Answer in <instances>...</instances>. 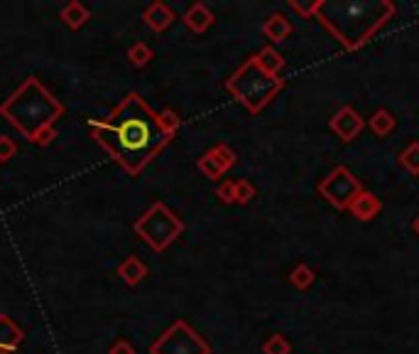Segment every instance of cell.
Listing matches in <instances>:
<instances>
[{
  "label": "cell",
  "mask_w": 419,
  "mask_h": 354,
  "mask_svg": "<svg viewBox=\"0 0 419 354\" xmlns=\"http://www.w3.org/2000/svg\"><path fill=\"white\" fill-rule=\"evenodd\" d=\"M111 354H133V350H130V345H126V342H118V345L111 350Z\"/></svg>",
  "instance_id": "26"
},
{
  "label": "cell",
  "mask_w": 419,
  "mask_h": 354,
  "mask_svg": "<svg viewBox=\"0 0 419 354\" xmlns=\"http://www.w3.org/2000/svg\"><path fill=\"white\" fill-rule=\"evenodd\" d=\"M15 153V143L10 138H0V160H10Z\"/></svg>",
  "instance_id": "22"
},
{
  "label": "cell",
  "mask_w": 419,
  "mask_h": 354,
  "mask_svg": "<svg viewBox=\"0 0 419 354\" xmlns=\"http://www.w3.org/2000/svg\"><path fill=\"white\" fill-rule=\"evenodd\" d=\"M319 18L348 49H356L392 15V5L380 3H319Z\"/></svg>",
  "instance_id": "2"
},
{
  "label": "cell",
  "mask_w": 419,
  "mask_h": 354,
  "mask_svg": "<svg viewBox=\"0 0 419 354\" xmlns=\"http://www.w3.org/2000/svg\"><path fill=\"white\" fill-rule=\"evenodd\" d=\"M331 128H334V131L339 133L344 141H353L356 133L363 128V121H360V118L353 114V109H344L341 114L334 116V121H331Z\"/></svg>",
  "instance_id": "7"
},
{
  "label": "cell",
  "mask_w": 419,
  "mask_h": 354,
  "mask_svg": "<svg viewBox=\"0 0 419 354\" xmlns=\"http://www.w3.org/2000/svg\"><path fill=\"white\" fill-rule=\"evenodd\" d=\"M322 192L334 207L346 209L360 194V182L346 167H339V170L331 172L326 182H322Z\"/></svg>",
  "instance_id": "5"
},
{
  "label": "cell",
  "mask_w": 419,
  "mask_h": 354,
  "mask_svg": "<svg viewBox=\"0 0 419 354\" xmlns=\"http://www.w3.org/2000/svg\"><path fill=\"white\" fill-rule=\"evenodd\" d=\"M351 209H353V214L358 219H372V214L380 209V202H377L372 194H368V192H360L358 197L351 202Z\"/></svg>",
  "instance_id": "8"
},
{
  "label": "cell",
  "mask_w": 419,
  "mask_h": 354,
  "mask_svg": "<svg viewBox=\"0 0 419 354\" xmlns=\"http://www.w3.org/2000/svg\"><path fill=\"white\" fill-rule=\"evenodd\" d=\"M219 194H221V199H226V202H231V199H238L236 197V184H226V187H221Z\"/></svg>",
  "instance_id": "25"
},
{
  "label": "cell",
  "mask_w": 419,
  "mask_h": 354,
  "mask_svg": "<svg viewBox=\"0 0 419 354\" xmlns=\"http://www.w3.org/2000/svg\"><path fill=\"white\" fill-rule=\"evenodd\" d=\"M392 116L387 114V111H380V114L372 116V128H375V133H380V136H385L387 131L392 128Z\"/></svg>",
  "instance_id": "17"
},
{
  "label": "cell",
  "mask_w": 419,
  "mask_h": 354,
  "mask_svg": "<svg viewBox=\"0 0 419 354\" xmlns=\"http://www.w3.org/2000/svg\"><path fill=\"white\" fill-rule=\"evenodd\" d=\"M159 121H162V126H164V131L169 133V136H172L174 133V128L179 126V121H177V116L172 114V111H164L162 116H159Z\"/></svg>",
  "instance_id": "20"
},
{
  "label": "cell",
  "mask_w": 419,
  "mask_h": 354,
  "mask_svg": "<svg viewBox=\"0 0 419 354\" xmlns=\"http://www.w3.org/2000/svg\"><path fill=\"white\" fill-rule=\"evenodd\" d=\"M255 59H257V64L267 71V74H275L279 66H282V59H279V54L275 52V49H262Z\"/></svg>",
  "instance_id": "15"
},
{
  "label": "cell",
  "mask_w": 419,
  "mask_h": 354,
  "mask_svg": "<svg viewBox=\"0 0 419 354\" xmlns=\"http://www.w3.org/2000/svg\"><path fill=\"white\" fill-rule=\"evenodd\" d=\"M147 59H150V49L145 47V45H135V47L130 49V61H133V64L142 66Z\"/></svg>",
  "instance_id": "19"
},
{
  "label": "cell",
  "mask_w": 419,
  "mask_h": 354,
  "mask_svg": "<svg viewBox=\"0 0 419 354\" xmlns=\"http://www.w3.org/2000/svg\"><path fill=\"white\" fill-rule=\"evenodd\" d=\"M145 20H147L154 30H164L169 25V20H172V13H169V8H164L162 3H154L152 8L145 13Z\"/></svg>",
  "instance_id": "11"
},
{
  "label": "cell",
  "mask_w": 419,
  "mask_h": 354,
  "mask_svg": "<svg viewBox=\"0 0 419 354\" xmlns=\"http://www.w3.org/2000/svg\"><path fill=\"white\" fill-rule=\"evenodd\" d=\"M61 18L66 20V25L69 28H79L81 23H84L86 18H89V13H86V8L84 5H79V3H69L64 8V13H61Z\"/></svg>",
  "instance_id": "13"
},
{
  "label": "cell",
  "mask_w": 419,
  "mask_h": 354,
  "mask_svg": "<svg viewBox=\"0 0 419 354\" xmlns=\"http://www.w3.org/2000/svg\"><path fill=\"white\" fill-rule=\"evenodd\" d=\"M415 232L419 234V219H417V222H415Z\"/></svg>",
  "instance_id": "27"
},
{
  "label": "cell",
  "mask_w": 419,
  "mask_h": 354,
  "mask_svg": "<svg viewBox=\"0 0 419 354\" xmlns=\"http://www.w3.org/2000/svg\"><path fill=\"white\" fill-rule=\"evenodd\" d=\"M186 25H189L191 30H196V33H201V30H206L211 25V13L204 8L201 3H196L194 8L186 13Z\"/></svg>",
  "instance_id": "10"
},
{
  "label": "cell",
  "mask_w": 419,
  "mask_h": 354,
  "mask_svg": "<svg viewBox=\"0 0 419 354\" xmlns=\"http://www.w3.org/2000/svg\"><path fill=\"white\" fill-rule=\"evenodd\" d=\"M236 189H238V199L241 202H245V199H250V194H253V187L248 182H238L236 184Z\"/></svg>",
  "instance_id": "24"
},
{
  "label": "cell",
  "mask_w": 419,
  "mask_h": 354,
  "mask_svg": "<svg viewBox=\"0 0 419 354\" xmlns=\"http://www.w3.org/2000/svg\"><path fill=\"white\" fill-rule=\"evenodd\" d=\"M135 229L142 234V239L147 241L152 249L159 251V249H164V246H167L179 232H182V224H179L177 219H174L172 214L162 207V204H157V207H152L147 214H145L142 222H138Z\"/></svg>",
  "instance_id": "4"
},
{
  "label": "cell",
  "mask_w": 419,
  "mask_h": 354,
  "mask_svg": "<svg viewBox=\"0 0 419 354\" xmlns=\"http://www.w3.org/2000/svg\"><path fill=\"white\" fill-rule=\"evenodd\" d=\"M265 352H267V354H287V352H289V345H287V342H284L279 335H275V337H272V340L265 345Z\"/></svg>",
  "instance_id": "18"
},
{
  "label": "cell",
  "mask_w": 419,
  "mask_h": 354,
  "mask_svg": "<svg viewBox=\"0 0 419 354\" xmlns=\"http://www.w3.org/2000/svg\"><path fill=\"white\" fill-rule=\"evenodd\" d=\"M402 165L407 167L410 172H419V143H412L405 153H402Z\"/></svg>",
  "instance_id": "16"
},
{
  "label": "cell",
  "mask_w": 419,
  "mask_h": 354,
  "mask_svg": "<svg viewBox=\"0 0 419 354\" xmlns=\"http://www.w3.org/2000/svg\"><path fill=\"white\" fill-rule=\"evenodd\" d=\"M265 33H267V37H270V40H282L284 35L289 33L287 18H282V15H272V18L265 23Z\"/></svg>",
  "instance_id": "12"
},
{
  "label": "cell",
  "mask_w": 419,
  "mask_h": 354,
  "mask_svg": "<svg viewBox=\"0 0 419 354\" xmlns=\"http://www.w3.org/2000/svg\"><path fill=\"white\" fill-rule=\"evenodd\" d=\"M51 136H54V131H51L49 126H44V128H40V131L35 133L32 141H35V143H40V146H47V143L51 141Z\"/></svg>",
  "instance_id": "23"
},
{
  "label": "cell",
  "mask_w": 419,
  "mask_h": 354,
  "mask_svg": "<svg viewBox=\"0 0 419 354\" xmlns=\"http://www.w3.org/2000/svg\"><path fill=\"white\" fill-rule=\"evenodd\" d=\"M177 342H174L172 332H167V337H162V340L157 342V345L152 347V354H167L169 347H174ZM177 352H189V354H209V347L204 345V342L199 340V337L191 332L189 337H186L184 347H177Z\"/></svg>",
  "instance_id": "6"
},
{
  "label": "cell",
  "mask_w": 419,
  "mask_h": 354,
  "mask_svg": "<svg viewBox=\"0 0 419 354\" xmlns=\"http://www.w3.org/2000/svg\"><path fill=\"white\" fill-rule=\"evenodd\" d=\"M282 86V81L275 79V74H267L257 59H250L236 76L229 81V91L238 96V101L248 106L250 111H260L267 101L275 96V91Z\"/></svg>",
  "instance_id": "3"
},
{
  "label": "cell",
  "mask_w": 419,
  "mask_h": 354,
  "mask_svg": "<svg viewBox=\"0 0 419 354\" xmlns=\"http://www.w3.org/2000/svg\"><path fill=\"white\" fill-rule=\"evenodd\" d=\"M219 155H221V151H219V148H216V151H211L209 155H206L204 160L199 163L201 170H204L209 177H219L221 172L229 170V167H231V163H233V160H221Z\"/></svg>",
  "instance_id": "9"
},
{
  "label": "cell",
  "mask_w": 419,
  "mask_h": 354,
  "mask_svg": "<svg viewBox=\"0 0 419 354\" xmlns=\"http://www.w3.org/2000/svg\"><path fill=\"white\" fill-rule=\"evenodd\" d=\"M121 276H123V278L128 281V283L133 285V283H138V281H140V278H142V276H145V266L140 264L138 259H128L126 264L121 266Z\"/></svg>",
  "instance_id": "14"
},
{
  "label": "cell",
  "mask_w": 419,
  "mask_h": 354,
  "mask_svg": "<svg viewBox=\"0 0 419 354\" xmlns=\"http://www.w3.org/2000/svg\"><path fill=\"white\" fill-rule=\"evenodd\" d=\"M294 283L302 285V288H307V285L312 283V271L304 269V266H302V269H297V271H294Z\"/></svg>",
  "instance_id": "21"
},
{
  "label": "cell",
  "mask_w": 419,
  "mask_h": 354,
  "mask_svg": "<svg viewBox=\"0 0 419 354\" xmlns=\"http://www.w3.org/2000/svg\"><path fill=\"white\" fill-rule=\"evenodd\" d=\"M98 143L126 167L128 172H140L152 155L169 141L157 114L142 104V99L130 94L106 123H91Z\"/></svg>",
  "instance_id": "1"
}]
</instances>
